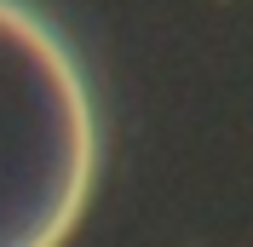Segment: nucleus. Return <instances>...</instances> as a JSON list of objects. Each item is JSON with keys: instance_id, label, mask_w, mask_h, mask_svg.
<instances>
[{"instance_id": "obj_1", "label": "nucleus", "mask_w": 253, "mask_h": 247, "mask_svg": "<svg viewBox=\"0 0 253 247\" xmlns=\"http://www.w3.org/2000/svg\"><path fill=\"white\" fill-rule=\"evenodd\" d=\"M98 178V115L63 35L0 0V247H63Z\"/></svg>"}]
</instances>
